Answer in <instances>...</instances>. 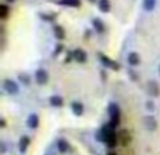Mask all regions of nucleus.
<instances>
[{"instance_id":"obj_21","label":"nucleus","mask_w":160,"mask_h":155,"mask_svg":"<svg viewBox=\"0 0 160 155\" xmlns=\"http://www.w3.org/2000/svg\"><path fill=\"white\" fill-rule=\"evenodd\" d=\"M118 138H121V142L124 145H127L128 142L131 141V137H129V133H128V131H121V133H119V137Z\"/></svg>"},{"instance_id":"obj_27","label":"nucleus","mask_w":160,"mask_h":155,"mask_svg":"<svg viewBox=\"0 0 160 155\" xmlns=\"http://www.w3.org/2000/svg\"><path fill=\"white\" fill-rule=\"evenodd\" d=\"M159 73H160V65H159Z\"/></svg>"},{"instance_id":"obj_9","label":"nucleus","mask_w":160,"mask_h":155,"mask_svg":"<svg viewBox=\"0 0 160 155\" xmlns=\"http://www.w3.org/2000/svg\"><path fill=\"white\" fill-rule=\"evenodd\" d=\"M53 3L59 6H68V7H79L80 0H55Z\"/></svg>"},{"instance_id":"obj_7","label":"nucleus","mask_w":160,"mask_h":155,"mask_svg":"<svg viewBox=\"0 0 160 155\" xmlns=\"http://www.w3.org/2000/svg\"><path fill=\"white\" fill-rule=\"evenodd\" d=\"M35 80L38 85H45L48 82V72L45 69H38L35 72Z\"/></svg>"},{"instance_id":"obj_8","label":"nucleus","mask_w":160,"mask_h":155,"mask_svg":"<svg viewBox=\"0 0 160 155\" xmlns=\"http://www.w3.org/2000/svg\"><path fill=\"white\" fill-rule=\"evenodd\" d=\"M143 121H145V127H146L148 130H150V131L156 130L158 123H156V120H155V117H153V116H146L143 119Z\"/></svg>"},{"instance_id":"obj_25","label":"nucleus","mask_w":160,"mask_h":155,"mask_svg":"<svg viewBox=\"0 0 160 155\" xmlns=\"http://www.w3.org/2000/svg\"><path fill=\"white\" fill-rule=\"evenodd\" d=\"M2 152H6V145H4V142H2Z\"/></svg>"},{"instance_id":"obj_29","label":"nucleus","mask_w":160,"mask_h":155,"mask_svg":"<svg viewBox=\"0 0 160 155\" xmlns=\"http://www.w3.org/2000/svg\"><path fill=\"white\" fill-rule=\"evenodd\" d=\"M90 2H94V0H90Z\"/></svg>"},{"instance_id":"obj_10","label":"nucleus","mask_w":160,"mask_h":155,"mask_svg":"<svg viewBox=\"0 0 160 155\" xmlns=\"http://www.w3.org/2000/svg\"><path fill=\"white\" fill-rule=\"evenodd\" d=\"M27 126L30 128H37L39 126V119H38V116H37L35 113H32V114H30V116H28Z\"/></svg>"},{"instance_id":"obj_11","label":"nucleus","mask_w":160,"mask_h":155,"mask_svg":"<svg viewBox=\"0 0 160 155\" xmlns=\"http://www.w3.org/2000/svg\"><path fill=\"white\" fill-rule=\"evenodd\" d=\"M128 64H129L131 67H136V65L141 64V56H139V54L131 52L129 55H128Z\"/></svg>"},{"instance_id":"obj_1","label":"nucleus","mask_w":160,"mask_h":155,"mask_svg":"<svg viewBox=\"0 0 160 155\" xmlns=\"http://www.w3.org/2000/svg\"><path fill=\"white\" fill-rule=\"evenodd\" d=\"M98 140L108 145L110 148H114L117 145V140H118V136L115 133V128H112L110 124H105L104 127L100 130L98 133Z\"/></svg>"},{"instance_id":"obj_23","label":"nucleus","mask_w":160,"mask_h":155,"mask_svg":"<svg viewBox=\"0 0 160 155\" xmlns=\"http://www.w3.org/2000/svg\"><path fill=\"white\" fill-rule=\"evenodd\" d=\"M0 124H2V127H6V120L2 119V120H0Z\"/></svg>"},{"instance_id":"obj_13","label":"nucleus","mask_w":160,"mask_h":155,"mask_svg":"<svg viewBox=\"0 0 160 155\" xmlns=\"http://www.w3.org/2000/svg\"><path fill=\"white\" fill-rule=\"evenodd\" d=\"M72 111L76 114V116H82L83 111H84V107L80 102H73L72 103Z\"/></svg>"},{"instance_id":"obj_16","label":"nucleus","mask_w":160,"mask_h":155,"mask_svg":"<svg viewBox=\"0 0 160 155\" xmlns=\"http://www.w3.org/2000/svg\"><path fill=\"white\" fill-rule=\"evenodd\" d=\"M98 8L104 13H108L111 8V3L110 0H98Z\"/></svg>"},{"instance_id":"obj_4","label":"nucleus","mask_w":160,"mask_h":155,"mask_svg":"<svg viewBox=\"0 0 160 155\" xmlns=\"http://www.w3.org/2000/svg\"><path fill=\"white\" fill-rule=\"evenodd\" d=\"M98 58H100V61H101L102 64L105 65V67L111 68V69H115V71H118V69H119V65L117 64L115 61H112V59H110L107 55H104V54H98Z\"/></svg>"},{"instance_id":"obj_19","label":"nucleus","mask_w":160,"mask_h":155,"mask_svg":"<svg viewBox=\"0 0 160 155\" xmlns=\"http://www.w3.org/2000/svg\"><path fill=\"white\" fill-rule=\"evenodd\" d=\"M10 14V8H8L7 4H2L0 6V19L2 20H6Z\"/></svg>"},{"instance_id":"obj_6","label":"nucleus","mask_w":160,"mask_h":155,"mask_svg":"<svg viewBox=\"0 0 160 155\" xmlns=\"http://www.w3.org/2000/svg\"><path fill=\"white\" fill-rule=\"evenodd\" d=\"M72 58L75 59L76 62H79V64H84V62L87 61V54H86L83 50L78 48V50H75L72 52Z\"/></svg>"},{"instance_id":"obj_2","label":"nucleus","mask_w":160,"mask_h":155,"mask_svg":"<svg viewBox=\"0 0 160 155\" xmlns=\"http://www.w3.org/2000/svg\"><path fill=\"white\" fill-rule=\"evenodd\" d=\"M108 113H110V117H111L108 124H110L112 128H115L119 124V120H121V110H119L118 104L111 103V104L108 106Z\"/></svg>"},{"instance_id":"obj_5","label":"nucleus","mask_w":160,"mask_h":155,"mask_svg":"<svg viewBox=\"0 0 160 155\" xmlns=\"http://www.w3.org/2000/svg\"><path fill=\"white\" fill-rule=\"evenodd\" d=\"M146 89H148V93L153 97H156L160 94V86L158 85V82H155V80H149L146 85Z\"/></svg>"},{"instance_id":"obj_12","label":"nucleus","mask_w":160,"mask_h":155,"mask_svg":"<svg viewBox=\"0 0 160 155\" xmlns=\"http://www.w3.org/2000/svg\"><path fill=\"white\" fill-rule=\"evenodd\" d=\"M49 103L51 106H53V107H62L63 106V99H62L61 96H51L49 97Z\"/></svg>"},{"instance_id":"obj_15","label":"nucleus","mask_w":160,"mask_h":155,"mask_svg":"<svg viewBox=\"0 0 160 155\" xmlns=\"http://www.w3.org/2000/svg\"><path fill=\"white\" fill-rule=\"evenodd\" d=\"M93 27L96 28V31H97V33H100V34L104 33V31H105L104 23H102L100 19H94V20H93Z\"/></svg>"},{"instance_id":"obj_28","label":"nucleus","mask_w":160,"mask_h":155,"mask_svg":"<svg viewBox=\"0 0 160 155\" xmlns=\"http://www.w3.org/2000/svg\"><path fill=\"white\" fill-rule=\"evenodd\" d=\"M108 155H115V154H108Z\"/></svg>"},{"instance_id":"obj_3","label":"nucleus","mask_w":160,"mask_h":155,"mask_svg":"<svg viewBox=\"0 0 160 155\" xmlns=\"http://www.w3.org/2000/svg\"><path fill=\"white\" fill-rule=\"evenodd\" d=\"M3 89H4V92H7L8 94H17L18 93V85L11 79H6L4 82H3Z\"/></svg>"},{"instance_id":"obj_26","label":"nucleus","mask_w":160,"mask_h":155,"mask_svg":"<svg viewBox=\"0 0 160 155\" xmlns=\"http://www.w3.org/2000/svg\"><path fill=\"white\" fill-rule=\"evenodd\" d=\"M6 2H8V3H13V2H16V0H6Z\"/></svg>"},{"instance_id":"obj_18","label":"nucleus","mask_w":160,"mask_h":155,"mask_svg":"<svg viewBox=\"0 0 160 155\" xmlns=\"http://www.w3.org/2000/svg\"><path fill=\"white\" fill-rule=\"evenodd\" d=\"M142 6H143V8L146 11H153L156 7V0H143Z\"/></svg>"},{"instance_id":"obj_17","label":"nucleus","mask_w":160,"mask_h":155,"mask_svg":"<svg viewBox=\"0 0 160 155\" xmlns=\"http://www.w3.org/2000/svg\"><path fill=\"white\" fill-rule=\"evenodd\" d=\"M28 145H30V138H28L27 136H24L21 140H20V144H18L20 151H21V152H25L27 148H28Z\"/></svg>"},{"instance_id":"obj_14","label":"nucleus","mask_w":160,"mask_h":155,"mask_svg":"<svg viewBox=\"0 0 160 155\" xmlns=\"http://www.w3.org/2000/svg\"><path fill=\"white\" fill-rule=\"evenodd\" d=\"M58 150H59V152H62V154L68 152V150H69V142L63 138L58 140Z\"/></svg>"},{"instance_id":"obj_22","label":"nucleus","mask_w":160,"mask_h":155,"mask_svg":"<svg viewBox=\"0 0 160 155\" xmlns=\"http://www.w3.org/2000/svg\"><path fill=\"white\" fill-rule=\"evenodd\" d=\"M18 79L21 80V82H24L25 85H28V83H30V78H28L27 75H22V73H20V75H18Z\"/></svg>"},{"instance_id":"obj_24","label":"nucleus","mask_w":160,"mask_h":155,"mask_svg":"<svg viewBox=\"0 0 160 155\" xmlns=\"http://www.w3.org/2000/svg\"><path fill=\"white\" fill-rule=\"evenodd\" d=\"M152 103H153V102H148V107H149L150 110H152V109H153V104H152Z\"/></svg>"},{"instance_id":"obj_20","label":"nucleus","mask_w":160,"mask_h":155,"mask_svg":"<svg viewBox=\"0 0 160 155\" xmlns=\"http://www.w3.org/2000/svg\"><path fill=\"white\" fill-rule=\"evenodd\" d=\"M53 33H55V37L58 40L65 38V30L61 27V25H55V27H53Z\"/></svg>"}]
</instances>
